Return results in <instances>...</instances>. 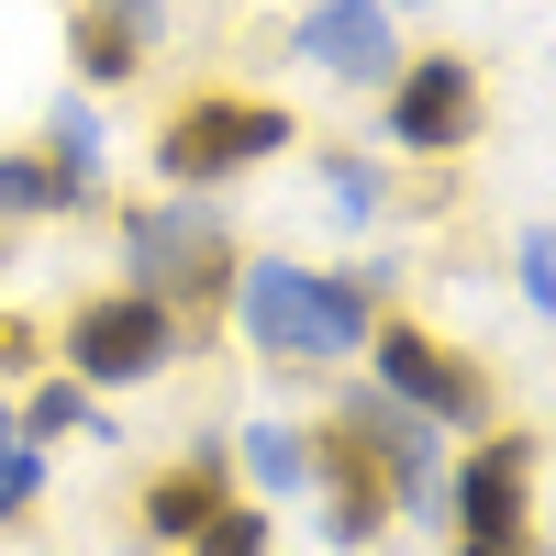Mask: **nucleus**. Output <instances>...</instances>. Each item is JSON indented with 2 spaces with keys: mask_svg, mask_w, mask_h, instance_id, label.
I'll list each match as a JSON object with an SVG mask.
<instances>
[{
  "mask_svg": "<svg viewBox=\"0 0 556 556\" xmlns=\"http://www.w3.org/2000/svg\"><path fill=\"white\" fill-rule=\"evenodd\" d=\"M223 301H235L245 345L278 356V367H334V356L367 345V323H379V290H367L356 267H301V256H245Z\"/></svg>",
  "mask_w": 556,
  "mask_h": 556,
  "instance_id": "1",
  "label": "nucleus"
},
{
  "mask_svg": "<svg viewBox=\"0 0 556 556\" xmlns=\"http://www.w3.org/2000/svg\"><path fill=\"white\" fill-rule=\"evenodd\" d=\"M301 146V112L290 101H256V89H190L167 123H156V178L167 190H235V178H256L267 156Z\"/></svg>",
  "mask_w": 556,
  "mask_h": 556,
  "instance_id": "2",
  "label": "nucleus"
},
{
  "mask_svg": "<svg viewBox=\"0 0 556 556\" xmlns=\"http://www.w3.org/2000/svg\"><path fill=\"white\" fill-rule=\"evenodd\" d=\"M123 278L156 290L167 312H212L235 290V235H223V190H178V201H123L112 223Z\"/></svg>",
  "mask_w": 556,
  "mask_h": 556,
  "instance_id": "3",
  "label": "nucleus"
},
{
  "mask_svg": "<svg viewBox=\"0 0 556 556\" xmlns=\"http://www.w3.org/2000/svg\"><path fill=\"white\" fill-rule=\"evenodd\" d=\"M490 134V78L468 45H424L379 78V156H412V167H445Z\"/></svg>",
  "mask_w": 556,
  "mask_h": 556,
  "instance_id": "4",
  "label": "nucleus"
},
{
  "mask_svg": "<svg viewBox=\"0 0 556 556\" xmlns=\"http://www.w3.org/2000/svg\"><path fill=\"white\" fill-rule=\"evenodd\" d=\"M367 390H390L401 412H424L434 434H479L490 412H501V390H490V367L468 356V345H445L434 323H412V312H390L379 301V323H367Z\"/></svg>",
  "mask_w": 556,
  "mask_h": 556,
  "instance_id": "5",
  "label": "nucleus"
},
{
  "mask_svg": "<svg viewBox=\"0 0 556 556\" xmlns=\"http://www.w3.org/2000/svg\"><path fill=\"white\" fill-rule=\"evenodd\" d=\"M45 345H56L67 379H89V390L112 401V390H146V379H167V367H178V345H190V312H167L156 290H134V278H123V290H89Z\"/></svg>",
  "mask_w": 556,
  "mask_h": 556,
  "instance_id": "6",
  "label": "nucleus"
},
{
  "mask_svg": "<svg viewBox=\"0 0 556 556\" xmlns=\"http://www.w3.org/2000/svg\"><path fill=\"white\" fill-rule=\"evenodd\" d=\"M434 513H445L456 534H534V434L479 424V445L445 468Z\"/></svg>",
  "mask_w": 556,
  "mask_h": 556,
  "instance_id": "7",
  "label": "nucleus"
},
{
  "mask_svg": "<svg viewBox=\"0 0 556 556\" xmlns=\"http://www.w3.org/2000/svg\"><path fill=\"white\" fill-rule=\"evenodd\" d=\"M301 434H312V479H301V490H323V545L367 556V545L390 534V468L334 424V412H323V424H301Z\"/></svg>",
  "mask_w": 556,
  "mask_h": 556,
  "instance_id": "8",
  "label": "nucleus"
},
{
  "mask_svg": "<svg viewBox=\"0 0 556 556\" xmlns=\"http://www.w3.org/2000/svg\"><path fill=\"white\" fill-rule=\"evenodd\" d=\"M290 56L323 67V78H345V89H379L401 67V12L390 0H312L290 23Z\"/></svg>",
  "mask_w": 556,
  "mask_h": 556,
  "instance_id": "9",
  "label": "nucleus"
},
{
  "mask_svg": "<svg viewBox=\"0 0 556 556\" xmlns=\"http://www.w3.org/2000/svg\"><path fill=\"white\" fill-rule=\"evenodd\" d=\"M223 501H235V434H190V456H178V468H156L146 490H134V534L146 545H190Z\"/></svg>",
  "mask_w": 556,
  "mask_h": 556,
  "instance_id": "10",
  "label": "nucleus"
},
{
  "mask_svg": "<svg viewBox=\"0 0 556 556\" xmlns=\"http://www.w3.org/2000/svg\"><path fill=\"white\" fill-rule=\"evenodd\" d=\"M45 167H56L67 212H101V190H112V134H101V112H89V89L45 112Z\"/></svg>",
  "mask_w": 556,
  "mask_h": 556,
  "instance_id": "11",
  "label": "nucleus"
},
{
  "mask_svg": "<svg viewBox=\"0 0 556 556\" xmlns=\"http://www.w3.org/2000/svg\"><path fill=\"white\" fill-rule=\"evenodd\" d=\"M312 178H323V201H334L345 235H379V212H390V156L379 146H323Z\"/></svg>",
  "mask_w": 556,
  "mask_h": 556,
  "instance_id": "12",
  "label": "nucleus"
},
{
  "mask_svg": "<svg viewBox=\"0 0 556 556\" xmlns=\"http://www.w3.org/2000/svg\"><path fill=\"white\" fill-rule=\"evenodd\" d=\"M67 67H78L89 101H101V89H134V78H146V45H134L101 0H78V23H67Z\"/></svg>",
  "mask_w": 556,
  "mask_h": 556,
  "instance_id": "13",
  "label": "nucleus"
},
{
  "mask_svg": "<svg viewBox=\"0 0 556 556\" xmlns=\"http://www.w3.org/2000/svg\"><path fill=\"white\" fill-rule=\"evenodd\" d=\"M12 424H23L34 445H56V434H78V424H101V390L67 379V367H34V379L12 390Z\"/></svg>",
  "mask_w": 556,
  "mask_h": 556,
  "instance_id": "14",
  "label": "nucleus"
},
{
  "mask_svg": "<svg viewBox=\"0 0 556 556\" xmlns=\"http://www.w3.org/2000/svg\"><path fill=\"white\" fill-rule=\"evenodd\" d=\"M235 468L256 479V501H301V479H312V434H301V424H245V434H235Z\"/></svg>",
  "mask_w": 556,
  "mask_h": 556,
  "instance_id": "15",
  "label": "nucleus"
},
{
  "mask_svg": "<svg viewBox=\"0 0 556 556\" xmlns=\"http://www.w3.org/2000/svg\"><path fill=\"white\" fill-rule=\"evenodd\" d=\"M178 556H278V523H267V501L235 490V501H223V513H212L190 545H178Z\"/></svg>",
  "mask_w": 556,
  "mask_h": 556,
  "instance_id": "16",
  "label": "nucleus"
},
{
  "mask_svg": "<svg viewBox=\"0 0 556 556\" xmlns=\"http://www.w3.org/2000/svg\"><path fill=\"white\" fill-rule=\"evenodd\" d=\"M0 212H12V223L67 212V190H56V167H45V146H12V156H0Z\"/></svg>",
  "mask_w": 556,
  "mask_h": 556,
  "instance_id": "17",
  "label": "nucleus"
},
{
  "mask_svg": "<svg viewBox=\"0 0 556 556\" xmlns=\"http://www.w3.org/2000/svg\"><path fill=\"white\" fill-rule=\"evenodd\" d=\"M34 501H45V445H34V434H12V445H0V534L34 523Z\"/></svg>",
  "mask_w": 556,
  "mask_h": 556,
  "instance_id": "18",
  "label": "nucleus"
},
{
  "mask_svg": "<svg viewBox=\"0 0 556 556\" xmlns=\"http://www.w3.org/2000/svg\"><path fill=\"white\" fill-rule=\"evenodd\" d=\"M34 367H45V323H34V312H0V379L23 390Z\"/></svg>",
  "mask_w": 556,
  "mask_h": 556,
  "instance_id": "19",
  "label": "nucleus"
},
{
  "mask_svg": "<svg viewBox=\"0 0 556 556\" xmlns=\"http://www.w3.org/2000/svg\"><path fill=\"white\" fill-rule=\"evenodd\" d=\"M101 12L134 34V45H146V56H156V45H167V0H101Z\"/></svg>",
  "mask_w": 556,
  "mask_h": 556,
  "instance_id": "20",
  "label": "nucleus"
},
{
  "mask_svg": "<svg viewBox=\"0 0 556 556\" xmlns=\"http://www.w3.org/2000/svg\"><path fill=\"white\" fill-rule=\"evenodd\" d=\"M513 278H523V312H545V235L513 245Z\"/></svg>",
  "mask_w": 556,
  "mask_h": 556,
  "instance_id": "21",
  "label": "nucleus"
},
{
  "mask_svg": "<svg viewBox=\"0 0 556 556\" xmlns=\"http://www.w3.org/2000/svg\"><path fill=\"white\" fill-rule=\"evenodd\" d=\"M456 556H534V534H456Z\"/></svg>",
  "mask_w": 556,
  "mask_h": 556,
  "instance_id": "22",
  "label": "nucleus"
},
{
  "mask_svg": "<svg viewBox=\"0 0 556 556\" xmlns=\"http://www.w3.org/2000/svg\"><path fill=\"white\" fill-rule=\"evenodd\" d=\"M12 434H23V424H12V379H0V445H12Z\"/></svg>",
  "mask_w": 556,
  "mask_h": 556,
  "instance_id": "23",
  "label": "nucleus"
},
{
  "mask_svg": "<svg viewBox=\"0 0 556 556\" xmlns=\"http://www.w3.org/2000/svg\"><path fill=\"white\" fill-rule=\"evenodd\" d=\"M390 12H434V0H390Z\"/></svg>",
  "mask_w": 556,
  "mask_h": 556,
  "instance_id": "24",
  "label": "nucleus"
},
{
  "mask_svg": "<svg viewBox=\"0 0 556 556\" xmlns=\"http://www.w3.org/2000/svg\"><path fill=\"white\" fill-rule=\"evenodd\" d=\"M0 245H12V212H0Z\"/></svg>",
  "mask_w": 556,
  "mask_h": 556,
  "instance_id": "25",
  "label": "nucleus"
}]
</instances>
